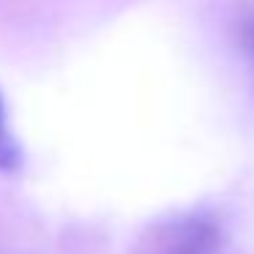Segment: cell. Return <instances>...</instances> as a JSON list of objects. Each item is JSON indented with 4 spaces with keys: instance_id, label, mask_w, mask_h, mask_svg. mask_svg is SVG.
<instances>
[{
    "instance_id": "obj_1",
    "label": "cell",
    "mask_w": 254,
    "mask_h": 254,
    "mask_svg": "<svg viewBox=\"0 0 254 254\" xmlns=\"http://www.w3.org/2000/svg\"><path fill=\"white\" fill-rule=\"evenodd\" d=\"M221 230L210 216L194 213L161 227L150 241L148 254H219Z\"/></svg>"
},
{
    "instance_id": "obj_2",
    "label": "cell",
    "mask_w": 254,
    "mask_h": 254,
    "mask_svg": "<svg viewBox=\"0 0 254 254\" xmlns=\"http://www.w3.org/2000/svg\"><path fill=\"white\" fill-rule=\"evenodd\" d=\"M22 164H25L22 145H19L17 134L11 128L6 99L0 93V172H17V170H22Z\"/></svg>"
},
{
    "instance_id": "obj_3",
    "label": "cell",
    "mask_w": 254,
    "mask_h": 254,
    "mask_svg": "<svg viewBox=\"0 0 254 254\" xmlns=\"http://www.w3.org/2000/svg\"><path fill=\"white\" fill-rule=\"evenodd\" d=\"M249 47H252V52H254V25L249 28Z\"/></svg>"
}]
</instances>
